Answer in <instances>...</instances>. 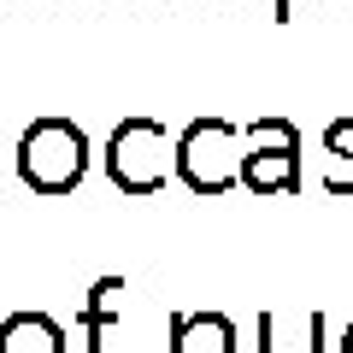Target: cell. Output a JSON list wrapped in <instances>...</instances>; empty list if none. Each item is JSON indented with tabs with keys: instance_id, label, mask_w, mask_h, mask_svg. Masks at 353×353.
Returning a JSON list of instances; mask_svg holds the SVG:
<instances>
[{
	"instance_id": "cell-1",
	"label": "cell",
	"mask_w": 353,
	"mask_h": 353,
	"mask_svg": "<svg viewBox=\"0 0 353 353\" xmlns=\"http://www.w3.org/2000/svg\"><path fill=\"white\" fill-rule=\"evenodd\" d=\"M18 176H24V189H36V194H71L88 176L83 124H71V118H59V112L30 118L24 136H18Z\"/></svg>"
},
{
	"instance_id": "cell-2",
	"label": "cell",
	"mask_w": 353,
	"mask_h": 353,
	"mask_svg": "<svg viewBox=\"0 0 353 353\" xmlns=\"http://www.w3.org/2000/svg\"><path fill=\"white\" fill-rule=\"evenodd\" d=\"M176 171V141L165 136L159 118H118V130L106 136V176H112L124 194H153L165 189V176Z\"/></svg>"
},
{
	"instance_id": "cell-3",
	"label": "cell",
	"mask_w": 353,
	"mask_h": 353,
	"mask_svg": "<svg viewBox=\"0 0 353 353\" xmlns=\"http://www.w3.org/2000/svg\"><path fill=\"white\" fill-rule=\"evenodd\" d=\"M176 176L194 194H224L241 183V130L230 118H194L176 136Z\"/></svg>"
},
{
	"instance_id": "cell-4",
	"label": "cell",
	"mask_w": 353,
	"mask_h": 353,
	"mask_svg": "<svg viewBox=\"0 0 353 353\" xmlns=\"http://www.w3.org/2000/svg\"><path fill=\"white\" fill-rule=\"evenodd\" d=\"M241 189L259 201L301 189V130L289 118H253L241 130Z\"/></svg>"
},
{
	"instance_id": "cell-5",
	"label": "cell",
	"mask_w": 353,
	"mask_h": 353,
	"mask_svg": "<svg viewBox=\"0 0 353 353\" xmlns=\"http://www.w3.org/2000/svg\"><path fill=\"white\" fill-rule=\"evenodd\" d=\"M165 353H236V324L224 312H171Z\"/></svg>"
},
{
	"instance_id": "cell-6",
	"label": "cell",
	"mask_w": 353,
	"mask_h": 353,
	"mask_svg": "<svg viewBox=\"0 0 353 353\" xmlns=\"http://www.w3.org/2000/svg\"><path fill=\"white\" fill-rule=\"evenodd\" d=\"M259 353H324V312H301L294 324L283 312H259Z\"/></svg>"
},
{
	"instance_id": "cell-7",
	"label": "cell",
	"mask_w": 353,
	"mask_h": 353,
	"mask_svg": "<svg viewBox=\"0 0 353 353\" xmlns=\"http://www.w3.org/2000/svg\"><path fill=\"white\" fill-rule=\"evenodd\" d=\"M0 353H65V330L48 312H12L0 324Z\"/></svg>"
},
{
	"instance_id": "cell-8",
	"label": "cell",
	"mask_w": 353,
	"mask_h": 353,
	"mask_svg": "<svg viewBox=\"0 0 353 353\" xmlns=\"http://www.w3.org/2000/svg\"><path fill=\"white\" fill-rule=\"evenodd\" d=\"M118 294H124V277H101L88 289L83 312H77V330H83L88 353H106V330H112V318H118Z\"/></svg>"
},
{
	"instance_id": "cell-9",
	"label": "cell",
	"mask_w": 353,
	"mask_h": 353,
	"mask_svg": "<svg viewBox=\"0 0 353 353\" xmlns=\"http://www.w3.org/2000/svg\"><path fill=\"white\" fill-rule=\"evenodd\" d=\"M318 183H324V194H341V201H347V194H353V148H330Z\"/></svg>"
},
{
	"instance_id": "cell-10",
	"label": "cell",
	"mask_w": 353,
	"mask_h": 353,
	"mask_svg": "<svg viewBox=\"0 0 353 353\" xmlns=\"http://www.w3.org/2000/svg\"><path fill=\"white\" fill-rule=\"evenodd\" d=\"M341 353H353V324H347V330H341Z\"/></svg>"
},
{
	"instance_id": "cell-11",
	"label": "cell",
	"mask_w": 353,
	"mask_h": 353,
	"mask_svg": "<svg viewBox=\"0 0 353 353\" xmlns=\"http://www.w3.org/2000/svg\"><path fill=\"white\" fill-rule=\"evenodd\" d=\"M277 18H289V0H277Z\"/></svg>"
}]
</instances>
